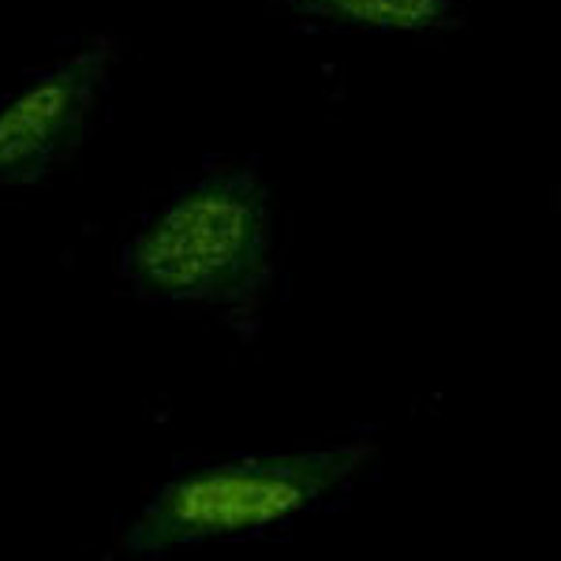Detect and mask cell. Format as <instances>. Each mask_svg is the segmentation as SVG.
I'll return each mask as SVG.
<instances>
[{"mask_svg":"<svg viewBox=\"0 0 561 561\" xmlns=\"http://www.w3.org/2000/svg\"><path fill=\"white\" fill-rule=\"evenodd\" d=\"M285 8L300 20L386 34H431L460 20L457 0H285Z\"/></svg>","mask_w":561,"mask_h":561,"instance_id":"cell-4","label":"cell"},{"mask_svg":"<svg viewBox=\"0 0 561 561\" xmlns=\"http://www.w3.org/2000/svg\"><path fill=\"white\" fill-rule=\"evenodd\" d=\"M116 53L113 38H98L0 102V192L38 187L76 158L102 113Z\"/></svg>","mask_w":561,"mask_h":561,"instance_id":"cell-3","label":"cell"},{"mask_svg":"<svg viewBox=\"0 0 561 561\" xmlns=\"http://www.w3.org/2000/svg\"><path fill=\"white\" fill-rule=\"evenodd\" d=\"M121 274L153 304L210 307L255 325L274 285V206L251 161L210 165L176 187L124 243Z\"/></svg>","mask_w":561,"mask_h":561,"instance_id":"cell-1","label":"cell"},{"mask_svg":"<svg viewBox=\"0 0 561 561\" xmlns=\"http://www.w3.org/2000/svg\"><path fill=\"white\" fill-rule=\"evenodd\" d=\"M375 449L356 446L311 454H262L210 460L169 479L124 531V550L135 558H161L214 539L255 536L277 528L367 472Z\"/></svg>","mask_w":561,"mask_h":561,"instance_id":"cell-2","label":"cell"}]
</instances>
